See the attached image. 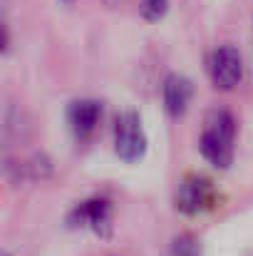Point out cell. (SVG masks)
Here are the masks:
<instances>
[{
  "instance_id": "obj_1",
  "label": "cell",
  "mask_w": 253,
  "mask_h": 256,
  "mask_svg": "<svg viewBox=\"0 0 253 256\" xmlns=\"http://www.w3.org/2000/svg\"><path fill=\"white\" fill-rule=\"evenodd\" d=\"M234 142H236V120L229 110H211L204 122V132L199 140L201 157L216 167L229 170L234 162Z\"/></svg>"
},
{
  "instance_id": "obj_2",
  "label": "cell",
  "mask_w": 253,
  "mask_h": 256,
  "mask_svg": "<svg viewBox=\"0 0 253 256\" xmlns=\"http://www.w3.org/2000/svg\"><path fill=\"white\" fill-rule=\"evenodd\" d=\"M114 154L127 164H134L147 154V132L134 110H124L114 120Z\"/></svg>"
},
{
  "instance_id": "obj_3",
  "label": "cell",
  "mask_w": 253,
  "mask_h": 256,
  "mask_svg": "<svg viewBox=\"0 0 253 256\" xmlns=\"http://www.w3.org/2000/svg\"><path fill=\"white\" fill-rule=\"evenodd\" d=\"M214 202H216V189L201 174H186L176 186L174 204L186 216H199V214L209 212L214 206Z\"/></svg>"
},
{
  "instance_id": "obj_4",
  "label": "cell",
  "mask_w": 253,
  "mask_h": 256,
  "mask_svg": "<svg viewBox=\"0 0 253 256\" xmlns=\"http://www.w3.org/2000/svg\"><path fill=\"white\" fill-rule=\"evenodd\" d=\"M206 70H209L211 85L216 90L229 92V90L239 87L244 80V55L234 45H219L209 55Z\"/></svg>"
},
{
  "instance_id": "obj_5",
  "label": "cell",
  "mask_w": 253,
  "mask_h": 256,
  "mask_svg": "<svg viewBox=\"0 0 253 256\" xmlns=\"http://www.w3.org/2000/svg\"><path fill=\"white\" fill-rule=\"evenodd\" d=\"M70 224L72 226H82L94 232L97 236H109L112 234V204L104 196H94L87 199L82 204H77L70 214Z\"/></svg>"
},
{
  "instance_id": "obj_6",
  "label": "cell",
  "mask_w": 253,
  "mask_h": 256,
  "mask_svg": "<svg viewBox=\"0 0 253 256\" xmlns=\"http://www.w3.org/2000/svg\"><path fill=\"white\" fill-rule=\"evenodd\" d=\"M99 120H102V104L97 100L80 97V100H72L67 107V124L77 142H84L94 134Z\"/></svg>"
},
{
  "instance_id": "obj_7",
  "label": "cell",
  "mask_w": 253,
  "mask_h": 256,
  "mask_svg": "<svg viewBox=\"0 0 253 256\" xmlns=\"http://www.w3.org/2000/svg\"><path fill=\"white\" fill-rule=\"evenodd\" d=\"M191 97H194V85L186 75H179V72H169L164 78V85H162V102H164V110L171 120H179L184 117V112L189 110L191 104Z\"/></svg>"
},
{
  "instance_id": "obj_8",
  "label": "cell",
  "mask_w": 253,
  "mask_h": 256,
  "mask_svg": "<svg viewBox=\"0 0 253 256\" xmlns=\"http://www.w3.org/2000/svg\"><path fill=\"white\" fill-rule=\"evenodd\" d=\"M164 256H201V242L194 234L184 232V234L171 239V244H169Z\"/></svg>"
},
{
  "instance_id": "obj_9",
  "label": "cell",
  "mask_w": 253,
  "mask_h": 256,
  "mask_svg": "<svg viewBox=\"0 0 253 256\" xmlns=\"http://www.w3.org/2000/svg\"><path fill=\"white\" fill-rule=\"evenodd\" d=\"M169 12V0H142L139 2V15L147 22H159Z\"/></svg>"
},
{
  "instance_id": "obj_10",
  "label": "cell",
  "mask_w": 253,
  "mask_h": 256,
  "mask_svg": "<svg viewBox=\"0 0 253 256\" xmlns=\"http://www.w3.org/2000/svg\"><path fill=\"white\" fill-rule=\"evenodd\" d=\"M107 5H119V2H127V0H104Z\"/></svg>"
},
{
  "instance_id": "obj_11",
  "label": "cell",
  "mask_w": 253,
  "mask_h": 256,
  "mask_svg": "<svg viewBox=\"0 0 253 256\" xmlns=\"http://www.w3.org/2000/svg\"><path fill=\"white\" fill-rule=\"evenodd\" d=\"M62 2H67V5H72V2H75V0H62Z\"/></svg>"
},
{
  "instance_id": "obj_12",
  "label": "cell",
  "mask_w": 253,
  "mask_h": 256,
  "mask_svg": "<svg viewBox=\"0 0 253 256\" xmlns=\"http://www.w3.org/2000/svg\"><path fill=\"white\" fill-rule=\"evenodd\" d=\"M2 256H10V254H2Z\"/></svg>"
}]
</instances>
